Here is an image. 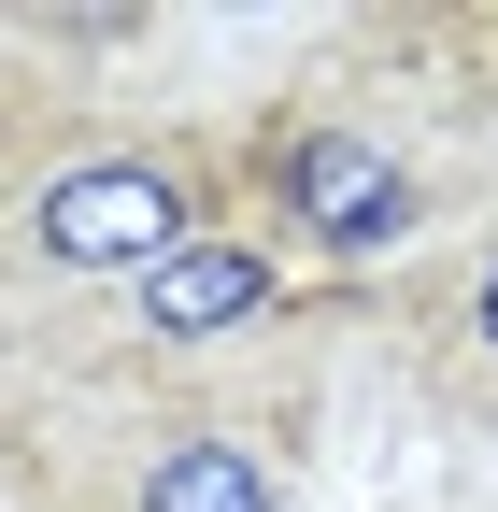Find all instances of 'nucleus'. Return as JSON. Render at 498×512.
<instances>
[{"label":"nucleus","mask_w":498,"mask_h":512,"mask_svg":"<svg viewBox=\"0 0 498 512\" xmlns=\"http://www.w3.org/2000/svg\"><path fill=\"white\" fill-rule=\"evenodd\" d=\"M200 228H214V214H200V171L157 157V143L72 157V171L29 200V256H43V271H72V285H143V271H171Z\"/></svg>","instance_id":"obj_1"},{"label":"nucleus","mask_w":498,"mask_h":512,"mask_svg":"<svg viewBox=\"0 0 498 512\" xmlns=\"http://www.w3.org/2000/svg\"><path fill=\"white\" fill-rule=\"evenodd\" d=\"M271 214H285V242H314V256H385V242H413V214H427V185H413V157L399 143H370V128H342V114H314V128H271Z\"/></svg>","instance_id":"obj_2"},{"label":"nucleus","mask_w":498,"mask_h":512,"mask_svg":"<svg viewBox=\"0 0 498 512\" xmlns=\"http://www.w3.org/2000/svg\"><path fill=\"white\" fill-rule=\"evenodd\" d=\"M271 242H242V228H200V242H185L171 256V271H143L129 299H143V328L157 342H228V328H257V313H271Z\"/></svg>","instance_id":"obj_3"},{"label":"nucleus","mask_w":498,"mask_h":512,"mask_svg":"<svg viewBox=\"0 0 498 512\" xmlns=\"http://www.w3.org/2000/svg\"><path fill=\"white\" fill-rule=\"evenodd\" d=\"M143 512H271V456L228 441V427H185V441H157Z\"/></svg>","instance_id":"obj_4"},{"label":"nucleus","mask_w":498,"mask_h":512,"mask_svg":"<svg viewBox=\"0 0 498 512\" xmlns=\"http://www.w3.org/2000/svg\"><path fill=\"white\" fill-rule=\"evenodd\" d=\"M470 342L498 356V256H484V285H470Z\"/></svg>","instance_id":"obj_5"}]
</instances>
